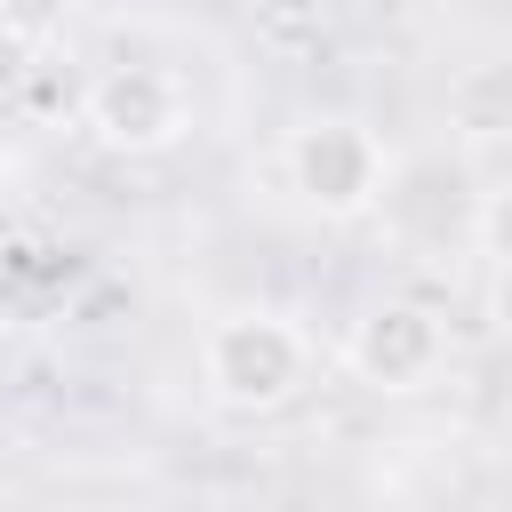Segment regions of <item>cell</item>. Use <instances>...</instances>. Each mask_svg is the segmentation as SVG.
<instances>
[{
    "mask_svg": "<svg viewBox=\"0 0 512 512\" xmlns=\"http://www.w3.org/2000/svg\"><path fill=\"white\" fill-rule=\"evenodd\" d=\"M472 240H480L488 256H512V192H488V200H480V216H472Z\"/></svg>",
    "mask_w": 512,
    "mask_h": 512,
    "instance_id": "52a82bcc",
    "label": "cell"
},
{
    "mask_svg": "<svg viewBox=\"0 0 512 512\" xmlns=\"http://www.w3.org/2000/svg\"><path fill=\"white\" fill-rule=\"evenodd\" d=\"M448 128L464 144H512V56H480L448 80Z\"/></svg>",
    "mask_w": 512,
    "mask_h": 512,
    "instance_id": "5b68a950",
    "label": "cell"
},
{
    "mask_svg": "<svg viewBox=\"0 0 512 512\" xmlns=\"http://www.w3.org/2000/svg\"><path fill=\"white\" fill-rule=\"evenodd\" d=\"M304 376H312V344L280 312H224L200 336V384L216 408H240V416L288 408L304 392Z\"/></svg>",
    "mask_w": 512,
    "mask_h": 512,
    "instance_id": "6da1fadb",
    "label": "cell"
},
{
    "mask_svg": "<svg viewBox=\"0 0 512 512\" xmlns=\"http://www.w3.org/2000/svg\"><path fill=\"white\" fill-rule=\"evenodd\" d=\"M440 352H448L440 312H432V304H408V296L368 304V312L352 320V336H344V360H352V376H360L368 392H416V384L440 368Z\"/></svg>",
    "mask_w": 512,
    "mask_h": 512,
    "instance_id": "277c9868",
    "label": "cell"
},
{
    "mask_svg": "<svg viewBox=\"0 0 512 512\" xmlns=\"http://www.w3.org/2000/svg\"><path fill=\"white\" fill-rule=\"evenodd\" d=\"M64 16H72V0H0V32H8L16 64L48 56V40H64Z\"/></svg>",
    "mask_w": 512,
    "mask_h": 512,
    "instance_id": "8992f818",
    "label": "cell"
},
{
    "mask_svg": "<svg viewBox=\"0 0 512 512\" xmlns=\"http://www.w3.org/2000/svg\"><path fill=\"white\" fill-rule=\"evenodd\" d=\"M488 320H496V336H512V256H496V272H488Z\"/></svg>",
    "mask_w": 512,
    "mask_h": 512,
    "instance_id": "ba28073f",
    "label": "cell"
},
{
    "mask_svg": "<svg viewBox=\"0 0 512 512\" xmlns=\"http://www.w3.org/2000/svg\"><path fill=\"white\" fill-rule=\"evenodd\" d=\"M384 176H392L384 144H376L360 120H344V112H320V120H304V128L288 136V184H296V200H304L312 216H328V224L368 216V208L384 200Z\"/></svg>",
    "mask_w": 512,
    "mask_h": 512,
    "instance_id": "7a4b0ae2",
    "label": "cell"
},
{
    "mask_svg": "<svg viewBox=\"0 0 512 512\" xmlns=\"http://www.w3.org/2000/svg\"><path fill=\"white\" fill-rule=\"evenodd\" d=\"M80 112H88V128H96L104 152H168L192 128V96L160 64H112L104 80H88Z\"/></svg>",
    "mask_w": 512,
    "mask_h": 512,
    "instance_id": "3957f363",
    "label": "cell"
}]
</instances>
